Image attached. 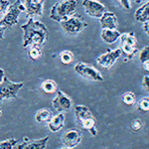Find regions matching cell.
I'll use <instances>...</instances> for the list:
<instances>
[{
	"instance_id": "cell-13",
	"label": "cell",
	"mask_w": 149,
	"mask_h": 149,
	"mask_svg": "<svg viewBox=\"0 0 149 149\" xmlns=\"http://www.w3.org/2000/svg\"><path fill=\"white\" fill-rule=\"evenodd\" d=\"M100 24L102 29H117L118 21L116 15L111 11H105L100 18Z\"/></svg>"
},
{
	"instance_id": "cell-5",
	"label": "cell",
	"mask_w": 149,
	"mask_h": 149,
	"mask_svg": "<svg viewBox=\"0 0 149 149\" xmlns=\"http://www.w3.org/2000/svg\"><path fill=\"white\" fill-rule=\"evenodd\" d=\"M74 71L79 76L93 81H103L102 74L91 64L85 62H78L74 66Z\"/></svg>"
},
{
	"instance_id": "cell-1",
	"label": "cell",
	"mask_w": 149,
	"mask_h": 149,
	"mask_svg": "<svg viewBox=\"0 0 149 149\" xmlns=\"http://www.w3.org/2000/svg\"><path fill=\"white\" fill-rule=\"evenodd\" d=\"M21 29L23 30L22 47L24 49L30 46L42 47L45 44L48 37V29L45 24L30 17L27 22L21 25Z\"/></svg>"
},
{
	"instance_id": "cell-6",
	"label": "cell",
	"mask_w": 149,
	"mask_h": 149,
	"mask_svg": "<svg viewBox=\"0 0 149 149\" xmlns=\"http://www.w3.org/2000/svg\"><path fill=\"white\" fill-rule=\"evenodd\" d=\"M24 86V83H14L8 78H4L3 81L0 84V102L5 100H11L17 97L19 91Z\"/></svg>"
},
{
	"instance_id": "cell-33",
	"label": "cell",
	"mask_w": 149,
	"mask_h": 149,
	"mask_svg": "<svg viewBox=\"0 0 149 149\" xmlns=\"http://www.w3.org/2000/svg\"><path fill=\"white\" fill-rule=\"evenodd\" d=\"M4 78H5V71L3 69H0V84L3 81Z\"/></svg>"
},
{
	"instance_id": "cell-24",
	"label": "cell",
	"mask_w": 149,
	"mask_h": 149,
	"mask_svg": "<svg viewBox=\"0 0 149 149\" xmlns=\"http://www.w3.org/2000/svg\"><path fill=\"white\" fill-rule=\"evenodd\" d=\"M122 102L125 105L131 107L136 102V97L132 92H126L122 95Z\"/></svg>"
},
{
	"instance_id": "cell-8",
	"label": "cell",
	"mask_w": 149,
	"mask_h": 149,
	"mask_svg": "<svg viewBox=\"0 0 149 149\" xmlns=\"http://www.w3.org/2000/svg\"><path fill=\"white\" fill-rule=\"evenodd\" d=\"M121 57V51L117 49H109L97 58V64L104 69H110L114 66L116 61Z\"/></svg>"
},
{
	"instance_id": "cell-7",
	"label": "cell",
	"mask_w": 149,
	"mask_h": 149,
	"mask_svg": "<svg viewBox=\"0 0 149 149\" xmlns=\"http://www.w3.org/2000/svg\"><path fill=\"white\" fill-rule=\"evenodd\" d=\"M62 29L70 35H76L78 33L81 32L86 27V23L80 17H77V16H71L68 17L65 20L60 22Z\"/></svg>"
},
{
	"instance_id": "cell-17",
	"label": "cell",
	"mask_w": 149,
	"mask_h": 149,
	"mask_svg": "<svg viewBox=\"0 0 149 149\" xmlns=\"http://www.w3.org/2000/svg\"><path fill=\"white\" fill-rule=\"evenodd\" d=\"M134 19L141 24L149 21V0L136 9L134 12Z\"/></svg>"
},
{
	"instance_id": "cell-37",
	"label": "cell",
	"mask_w": 149,
	"mask_h": 149,
	"mask_svg": "<svg viewBox=\"0 0 149 149\" xmlns=\"http://www.w3.org/2000/svg\"><path fill=\"white\" fill-rule=\"evenodd\" d=\"M1 114H2V109H1V107H0V116H1Z\"/></svg>"
},
{
	"instance_id": "cell-19",
	"label": "cell",
	"mask_w": 149,
	"mask_h": 149,
	"mask_svg": "<svg viewBox=\"0 0 149 149\" xmlns=\"http://www.w3.org/2000/svg\"><path fill=\"white\" fill-rule=\"evenodd\" d=\"M53 114H52V111L48 109H38L37 112L35 113V120L36 122L38 123H41V124H45L50 121V119L52 118Z\"/></svg>"
},
{
	"instance_id": "cell-9",
	"label": "cell",
	"mask_w": 149,
	"mask_h": 149,
	"mask_svg": "<svg viewBox=\"0 0 149 149\" xmlns=\"http://www.w3.org/2000/svg\"><path fill=\"white\" fill-rule=\"evenodd\" d=\"M81 6L86 15L92 18L100 19L102 14L107 11L105 6L98 0H83Z\"/></svg>"
},
{
	"instance_id": "cell-14",
	"label": "cell",
	"mask_w": 149,
	"mask_h": 149,
	"mask_svg": "<svg viewBox=\"0 0 149 149\" xmlns=\"http://www.w3.org/2000/svg\"><path fill=\"white\" fill-rule=\"evenodd\" d=\"M48 141H49V136H45L43 138L27 141V142L20 144L18 145L17 149H45Z\"/></svg>"
},
{
	"instance_id": "cell-21",
	"label": "cell",
	"mask_w": 149,
	"mask_h": 149,
	"mask_svg": "<svg viewBox=\"0 0 149 149\" xmlns=\"http://www.w3.org/2000/svg\"><path fill=\"white\" fill-rule=\"evenodd\" d=\"M27 54L28 57L33 61H37L42 57V49L39 46H30L27 48Z\"/></svg>"
},
{
	"instance_id": "cell-20",
	"label": "cell",
	"mask_w": 149,
	"mask_h": 149,
	"mask_svg": "<svg viewBox=\"0 0 149 149\" xmlns=\"http://www.w3.org/2000/svg\"><path fill=\"white\" fill-rule=\"evenodd\" d=\"M41 88L44 93H48V95H53L56 93L58 90V85L55 81L53 80H45L41 84Z\"/></svg>"
},
{
	"instance_id": "cell-32",
	"label": "cell",
	"mask_w": 149,
	"mask_h": 149,
	"mask_svg": "<svg viewBox=\"0 0 149 149\" xmlns=\"http://www.w3.org/2000/svg\"><path fill=\"white\" fill-rule=\"evenodd\" d=\"M142 30L145 32V34L149 36V21L142 24Z\"/></svg>"
},
{
	"instance_id": "cell-28",
	"label": "cell",
	"mask_w": 149,
	"mask_h": 149,
	"mask_svg": "<svg viewBox=\"0 0 149 149\" xmlns=\"http://www.w3.org/2000/svg\"><path fill=\"white\" fill-rule=\"evenodd\" d=\"M9 6H10L9 0H0V14L4 15Z\"/></svg>"
},
{
	"instance_id": "cell-35",
	"label": "cell",
	"mask_w": 149,
	"mask_h": 149,
	"mask_svg": "<svg viewBox=\"0 0 149 149\" xmlns=\"http://www.w3.org/2000/svg\"><path fill=\"white\" fill-rule=\"evenodd\" d=\"M133 1L135 2V3H141V2L144 1V0H133Z\"/></svg>"
},
{
	"instance_id": "cell-2",
	"label": "cell",
	"mask_w": 149,
	"mask_h": 149,
	"mask_svg": "<svg viewBox=\"0 0 149 149\" xmlns=\"http://www.w3.org/2000/svg\"><path fill=\"white\" fill-rule=\"evenodd\" d=\"M74 115L77 122L81 128L90 132L92 136L97 135V119L88 107L84 104H77L74 107Z\"/></svg>"
},
{
	"instance_id": "cell-36",
	"label": "cell",
	"mask_w": 149,
	"mask_h": 149,
	"mask_svg": "<svg viewBox=\"0 0 149 149\" xmlns=\"http://www.w3.org/2000/svg\"><path fill=\"white\" fill-rule=\"evenodd\" d=\"M57 149H74V148H69V147H65V146H63V147H60Z\"/></svg>"
},
{
	"instance_id": "cell-26",
	"label": "cell",
	"mask_w": 149,
	"mask_h": 149,
	"mask_svg": "<svg viewBox=\"0 0 149 149\" xmlns=\"http://www.w3.org/2000/svg\"><path fill=\"white\" fill-rule=\"evenodd\" d=\"M138 60L141 64L146 61H149V46H144L142 49L139 51Z\"/></svg>"
},
{
	"instance_id": "cell-4",
	"label": "cell",
	"mask_w": 149,
	"mask_h": 149,
	"mask_svg": "<svg viewBox=\"0 0 149 149\" xmlns=\"http://www.w3.org/2000/svg\"><path fill=\"white\" fill-rule=\"evenodd\" d=\"M22 12H25V6L23 0H16L14 3L10 4L5 14L0 20V23L8 29L15 26L19 21V16Z\"/></svg>"
},
{
	"instance_id": "cell-15",
	"label": "cell",
	"mask_w": 149,
	"mask_h": 149,
	"mask_svg": "<svg viewBox=\"0 0 149 149\" xmlns=\"http://www.w3.org/2000/svg\"><path fill=\"white\" fill-rule=\"evenodd\" d=\"M120 34L117 29H102L100 38L107 44H113L119 39Z\"/></svg>"
},
{
	"instance_id": "cell-22",
	"label": "cell",
	"mask_w": 149,
	"mask_h": 149,
	"mask_svg": "<svg viewBox=\"0 0 149 149\" xmlns=\"http://www.w3.org/2000/svg\"><path fill=\"white\" fill-rule=\"evenodd\" d=\"M60 57V61H61L62 64L64 65H70L74 62V53L71 51H68V50H65V51H62L59 55Z\"/></svg>"
},
{
	"instance_id": "cell-16",
	"label": "cell",
	"mask_w": 149,
	"mask_h": 149,
	"mask_svg": "<svg viewBox=\"0 0 149 149\" xmlns=\"http://www.w3.org/2000/svg\"><path fill=\"white\" fill-rule=\"evenodd\" d=\"M65 125V114L64 112H58V114L52 116L48 122V127L52 132L60 131Z\"/></svg>"
},
{
	"instance_id": "cell-11",
	"label": "cell",
	"mask_w": 149,
	"mask_h": 149,
	"mask_svg": "<svg viewBox=\"0 0 149 149\" xmlns=\"http://www.w3.org/2000/svg\"><path fill=\"white\" fill-rule=\"evenodd\" d=\"M45 0H24L23 4L25 6V13L28 18L34 16H42L44 13Z\"/></svg>"
},
{
	"instance_id": "cell-23",
	"label": "cell",
	"mask_w": 149,
	"mask_h": 149,
	"mask_svg": "<svg viewBox=\"0 0 149 149\" xmlns=\"http://www.w3.org/2000/svg\"><path fill=\"white\" fill-rule=\"evenodd\" d=\"M136 107L140 112L149 114V97H143L136 103Z\"/></svg>"
},
{
	"instance_id": "cell-3",
	"label": "cell",
	"mask_w": 149,
	"mask_h": 149,
	"mask_svg": "<svg viewBox=\"0 0 149 149\" xmlns=\"http://www.w3.org/2000/svg\"><path fill=\"white\" fill-rule=\"evenodd\" d=\"M78 6L77 0H62L52 6L50 10V18L56 22H61L74 14Z\"/></svg>"
},
{
	"instance_id": "cell-18",
	"label": "cell",
	"mask_w": 149,
	"mask_h": 149,
	"mask_svg": "<svg viewBox=\"0 0 149 149\" xmlns=\"http://www.w3.org/2000/svg\"><path fill=\"white\" fill-rule=\"evenodd\" d=\"M118 40L120 43V46L137 47V39H136V35L133 32L121 33Z\"/></svg>"
},
{
	"instance_id": "cell-31",
	"label": "cell",
	"mask_w": 149,
	"mask_h": 149,
	"mask_svg": "<svg viewBox=\"0 0 149 149\" xmlns=\"http://www.w3.org/2000/svg\"><path fill=\"white\" fill-rule=\"evenodd\" d=\"M6 27L3 26L1 23H0V40H2L4 38V35H5V30H6Z\"/></svg>"
},
{
	"instance_id": "cell-10",
	"label": "cell",
	"mask_w": 149,
	"mask_h": 149,
	"mask_svg": "<svg viewBox=\"0 0 149 149\" xmlns=\"http://www.w3.org/2000/svg\"><path fill=\"white\" fill-rule=\"evenodd\" d=\"M52 105L58 112H65L69 110L73 105V100L72 98L67 95L66 93L62 92V91H58L56 97L53 98Z\"/></svg>"
},
{
	"instance_id": "cell-12",
	"label": "cell",
	"mask_w": 149,
	"mask_h": 149,
	"mask_svg": "<svg viewBox=\"0 0 149 149\" xmlns=\"http://www.w3.org/2000/svg\"><path fill=\"white\" fill-rule=\"evenodd\" d=\"M83 134L78 129H70L65 132V134L62 136V143L65 147L74 148L81 143Z\"/></svg>"
},
{
	"instance_id": "cell-34",
	"label": "cell",
	"mask_w": 149,
	"mask_h": 149,
	"mask_svg": "<svg viewBox=\"0 0 149 149\" xmlns=\"http://www.w3.org/2000/svg\"><path fill=\"white\" fill-rule=\"evenodd\" d=\"M141 65H142V68H143V70H145L146 72H149V61L144 62V63H142Z\"/></svg>"
},
{
	"instance_id": "cell-25",
	"label": "cell",
	"mask_w": 149,
	"mask_h": 149,
	"mask_svg": "<svg viewBox=\"0 0 149 149\" xmlns=\"http://www.w3.org/2000/svg\"><path fill=\"white\" fill-rule=\"evenodd\" d=\"M17 143L18 141L14 138L5 139L3 141H0V149H13Z\"/></svg>"
},
{
	"instance_id": "cell-30",
	"label": "cell",
	"mask_w": 149,
	"mask_h": 149,
	"mask_svg": "<svg viewBox=\"0 0 149 149\" xmlns=\"http://www.w3.org/2000/svg\"><path fill=\"white\" fill-rule=\"evenodd\" d=\"M125 10H130L131 8V0H116Z\"/></svg>"
},
{
	"instance_id": "cell-27",
	"label": "cell",
	"mask_w": 149,
	"mask_h": 149,
	"mask_svg": "<svg viewBox=\"0 0 149 149\" xmlns=\"http://www.w3.org/2000/svg\"><path fill=\"white\" fill-rule=\"evenodd\" d=\"M130 127L133 131H139L141 128L143 127V122L140 120V119H134L133 121L131 122Z\"/></svg>"
},
{
	"instance_id": "cell-29",
	"label": "cell",
	"mask_w": 149,
	"mask_h": 149,
	"mask_svg": "<svg viewBox=\"0 0 149 149\" xmlns=\"http://www.w3.org/2000/svg\"><path fill=\"white\" fill-rule=\"evenodd\" d=\"M142 88L149 95V74H145L142 78Z\"/></svg>"
}]
</instances>
